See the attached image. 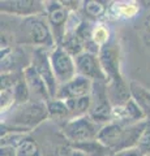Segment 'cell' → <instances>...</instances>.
I'll return each mask as SVG.
<instances>
[{
    "mask_svg": "<svg viewBox=\"0 0 150 156\" xmlns=\"http://www.w3.org/2000/svg\"><path fill=\"white\" fill-rule=\"evenodd\" d=\"M137 12H138V8L132 3H125V4H122V5L119 7V13L124 17H128V18L136 16Z\"/></svg>",
    "mask_w": 150,
    "mask_h": 156,
    "instance_id": "25",
    "label": "cell"
},
{
    "mask_svg": "<svg viewBox=\"0 0 150 156\" xmlns=\"http://www.w3.org/2000/svg\"><path fill=\"white\" fill-rule=\"evenodd\" d=\"M13 94H14V100H16V105H24V104L29 103V100H30L31 92L27 87V83H26L25 78H24V74L21 77V80L13 87Z\"/></svg>",
    "mask_w": 150,
    "mask_h": 156,
    "instance_id": "20",
    "label": "cell"
},
{
    "mask_svg": "<svg viewBox=\"0 0 150 156\" xmlns=\"http://www.w3.org/2000/svg\"><path fill=\"white\" fill-rule=\"evenodd\" d=\"M91 105L89 111L90 119L97 124L103 126L112 121V104L108 98L107 83L106 82H94L91 90Z\"/></svg>",
    "mask_w": 150,
    "mask_h": 156,
    "instance_id": "4",
    "label": "cell"
},
{
    "mask_svg": "<svg viewBox=\"0 0 150 156\" xmlns=\"http://www.w3.org/2000/svg\"><path fill=\"white\" fill-rule=\"evenodd\" d=\"M61 3L64 4V7L68 9L71 13L76 12L77 9H79V5H80V3H79V2H61Z\"/></svg>",
    "mask_w": 150,
    "mask_h": 156,
    "instance_id": "28",
    "label": "cell"
},
{
    "mask_svg": "<svg viewBox=\"0 0 150 156\" xmlns=\"http://www.w3.org/2000/svg\"><path fill=\"white\" fill-rule=\"evenodd\" d=\"M46 4V18L54 34L55 42L59 44L63 37L67 33V23L71 16V12L64 7L61 2H47Z\"/></svg>",
    "mask_w": 150,
    "mask_h": 156,
    "instance_id": "6",
    "label": "cell"
},
{
    "mask_svg": "<svg viewBox=\"0 0 150 156\" xmlns=\"http://www.w3.org/2000/svg\"><path fill=\"white\" fill-rule=\"evenodd\" d=\"M124 128H125V125L111 121V122L106 124L101 128V131H99L98 136H97V139H98L99 142H102L104 146H107V147L114 152L115 147L119 143L120 136L123 134Z\"/></svg>",
    "mask_w": 150,
    "mask_h": 156,
    "instance_id": "13",
    "label": "cell"
},
{
    "mask_svg": "<svg viewBox=\"0 0 150 156\" xmlns=\"http://www.w3.org/2000/svg\"><path fill=\"white\" fill-rule=\"evenodd\" d=\"M108 38H110V31L108 29L103 26V25H98L94 27L93 30V42L95 43L99 48H102L108 43Z\"/></svg>",
    "mask_w": 150,
    "mask_h": 156,
    "instance_id": "22",
    "label": "cell"
},
{
    "mask_svg": "<svg viewBox=\"0 0 150 156\" xmlns=\"http://www.w3.org/2000/svg\"><path fill=\"white\" fill-rule=\"evenodd\" d=\"M101 65L107 77V82L122 80L120 74V58H119V47L112 43H107L101 48L98 53Z\"/></svg>",
    "mask_w": 150,
    "mask_h": 156,
    "instance_id": "10",
    "label": "cell"
},
{
    "mask_svg": "<svg viewBox=\"0 0 150 156\" xmlns=\"http://www.w3.org/2000/svg\"><path fill=\"white\" fill-rule=\"evenodd\" d=\"M47 104V111H48V117L55 120H69L71 119V112L69 108L67 105L65 100L61 99H50L48 101H46Z\"/></svg>",
    "mask_w": 150,
    "mask_h": 156,
    "instance_id": "18",
    "label": "cell"
},
{
    "mask_svg": "<svg viewBox=\"0 0 150 156\" xmlns=\"http://www.w3.org/2000/svg\"><path fill=\"white\" fill-rule=\"evenodd\" d=\"M50 62L59 85H64L77 76L75 57H72L60 46H55L50 52Z\"/></svg>",
    "mask_w": 150,
    "mask_h": 156,
    "instance_id": "5",
    "label": "cell"
},
{
    "mask_svg": "<svg viewBox=\"0 0 150 156\" xmlns=\"http://www.w3.org/2000/svg\"><path fill=\"white\" fill-rule=\"evenodd\" d=\"M17 156H41V148L31 138H25L17 146Z\"/></svg>",
    "mask_w": 150,
    "mask_h": 156,
    "instance_id": "21",
    "label": "cell"
},
{
    "mask_svg": "<svg viewBox=\"0 0 150 156\" xmlns=\"http://www.w3.org/2000/svg\"><path fill=\"white\" fill-rule=\"evenodd\" d=\"M75 62L77 68V74L89 78L93 82H106L107 83V77L102 69L98 55L84 51L81 55L75 57Z\"/></svg>",
    "mask_w": 150,
    "mask_h": 156,
    "instance_id": "7",
    "label": "cell"
},
{
    "mask_svg": "<svg viewBox=\"0 0 150 156\" xmlns=\"http://www.w3.org/2000/svg\"><path fill=\"white\" fill-rule=\"evenodd\" d=\"M0 98H2V113H5L7 111L12 108V105H16V100H14L13 90L9 89H2L0 92Z\"/></svg>",
    "mask_w": 150,
    "mask_h": 156,
    "instance_id": "24",
    "label": "cell"
},
{
    "mask_svg": "<svg viewBox=\"0 0 150 156\" xmlns=\"http://www.w3.org/2000/svg\"><path fill=\"white\" fill-rule=\"evenodd\" d=\"M0 156H17V148L11 144H2Z\"/></svg>",
    "mask_w": 150,
    "mask_h": 156,
    "instance_id": "26",
    "label": "cell"
},
{
    "mask_svg": "<svg viewBox=\"0 0 150 156\" xmlns=\"http://www.w3.org/2000/svg\"><path fill=\"white\" fill-rule=\"evenodd\" d=\"M46 119H48L46 101H29L24 105H17L11 117V129L13 128V131H30Z\"/></svg>",
    "mask_w": 150,
    "mask_h": 156,
    "instance_id": "2",
    "label": "cell"
},
{
    "mask_svg": "<svg viewBox=\"0 0 150 156\" xmlns=\"http://www.w3.org/2000/svg\"><path fill=\"white\" fill-rule=\"evenodd\" d=\"M57 46H60L63 50L67 51L72 57H77L85 51V46L81 42V39L77 37L75 30H68L65 33V35L63 37L60 43Z\"/></svg>",
    "mask_w": 150,
    "mask_h": 156,
    "instance_id": "16",
    "label": "cell"
},
{
    "mask_svg": "<svg viewBox=\"0 0 150 156\" xmlns=\"http://www.w3.org/2000/svg\"><path fill=\"white\" fill-rule=\"evenodd\" d=\"M81 7L82 11H84V14L90 20H99L107 12L106 3L99 2V0H88V2L82 3Z\"/></svg>",
    "mask_w": 150,
    "mask_h": 156,
    "instance_id": "19",
    "label": "cell"
},
{
    "mask_svg": "<svg viewBox=\"0 0 150 156\" xmlns=\"http://www.w3.org/2000/svg\"><path fill=\"white\" fill-rule=\"evenodd\" d=\"M137 148L141 151V152L146 156L150 155V120H146V124H145V129L142 131L141 136H140Z\"/></svg>",
    "mask_w": 150,
    "mask_h": 156,
    "instance_id": "23",
    "label": "cell"
},
{
    "mask_svg": "<svg viewBox=\"0 0 150 156\" xmlns=\"http://www.w3.org/2000/svg\"><path fill=\"white\" fill-rule=\"evenodd\" d=\"M129 90L132 99L136 101L140 109L144 112L146 120H150V90H148L146 87H144L136 81L129 82Z\"/></svg>",
    "mask_w": 150,
    "mask_h": 156,
    "instance_id": "14",
    "label": "cell"
},
{
    "mask_svg": "<svg viewBox=\"0 0 150 156\" xmlns=\"http://www.w3.org/2000/svg\"><path fill=\"white\" fill-rule=\"evenodd\" d=\"M71 146L76 150L82 151L86 156H112L114 155L112 151L107 146H104L102 142H99L98 139L86 140V142L75 143Z\"/></svg>",
    "mask_w": 150,
    "mask_h": 156,
    "instance_id": "15",
    "label": "cell"
},
{
    "mask_svg": "<svg viewBox=\"0 0 150 156\" xmlns=\"http://www.w3.org/2000/svg\"><path fill=\"white\" fill-rule=\"evenodd\" d=\"M115 155H116V156H145L137 147L129 148V150H124V151H122V152L115 154Z\"/></svg>",
    "mask_w": 150,
    "mask_h": 156,
    "instance_id": "27",
    "label": "cell"
},
{
    "mask_svg": "<svg viewBox=\"0 0 150 156\" xmlns=\"http://www.w3.org/2000/svg\"><path fill=\"white\" fill-rule=\"evenodd\" d=\"M0 11L4 14H13L26 18L42 14L46 11V4L35 0H2Z\"/></svg>",
    "mask_w": 150,
    "mask_h": 156,
    "instance_id": "9",
    "label": "cell"
},
{
    "mask_svg": "<svg viewBox=\"0 0 150 156\" xmlns=\"http://www.w3.org/2000/svg\"><path fill=\"white\" fill-rule=\"evenodd\" d=\"M145 31H146L148 38L150 39V14L146 17V20H145Z\"/></svg>",
    "mask_w": 150,
    "mask_h": 156,
    "instance_id": "29",
    "label": "cell"
},
{
    "mask_svg": "<svg viewBox=\"0 0 150 156\" xmlns=\"http://www.w3.org/2000/svg\"><path fill=\"white\" fill-rule=\"evenodd\" d=\"M65 103L69 108L71 119H73V117L86 116V115H89V111H90L91 96L88 95V96L77 98V99H68V100H65Z\"/></svg>",
    "mask_w": 150,
    "mask_h": 156,
    "instance_id": "17",
    "label": "cell"
},
{
    "mask_svg": "<svg viewBox=\"0 0 150 156\" xmlns=\"http://www.w3.org/2000/svg\"><path fill=\"white\" fill-rule=\"evenodd\" d=\"M93 83L94 82L90 81L89 78L77 74L75 78H72L69 82L59 86L56 99L68 100V99H77V98L88 96L91 94Z\"/></svg>",
    "mask_w": 150,
    "mask_h": 156,
    "instance_id": "11",
    "label": "cell"
},
{
    "mask_svg": "<svg viewBox=\"0 0 150 156\" xmlns=\"http://www.w3.org/2000/svg\"><path fill=\"white\" fill-rule=\"evenodd\" d=\"M24 78H25L27 87L30 90L31 95H35L39 98L41 101H48L51 99L50 92H48V89L43 81V78L41 77V74L38 73V70L35 69V66L30 64L27 65L22 72Z\"/></svg>",
    "mask_w": 150,
    "mask_h": 156,
    "instance_id": "12",
    "label": "cell"
},
{
    "mask_svg": "<svg viewBox=\"0 0 150 156\" xmlns=\"http://www.w3.org/2000/svg\"><path fill=\"white\" fill-rule=\"evenodd\" d=\"M146 156H150V155H146Z\"/></svg>",
    "mask_w": 150,
    "mask_h": 156,
    "instance_id": "32",
    "label": "cell"
},
{
    "mask_svg": "<svg viewBox=\"0 0 150 156\" xmlns=\"http://www.w3.org/2000/svg\"><path fill=\"white\" fill-rule=\"evenodd\" d=\"M17 42L38 48L54 47L56 43L47 18H43L42 14L24 18L17 30Z\"/></svg>",
    "mask_w": 150,
    "mask_h": 156,
    "instance_id": "1",
    "label": "cell"
},
{
    "mask_svg": "<svg viewBox=\"0 0 150 156\" xmlns=\"http://www.w3.org/2000/svg\"><path fill=\"white\" fill-rule=\"evenodd\" d=\"M112 156H116V155H115V154H114V155H112Z\"/></svg>",
    "mask_w": 150,
    "mask_h": 156,
    "instance_id": "31",
    "label": "cell"
},
{
    "mask_svg": "<svg viewBox=\"0 0 150 156\" xmlns=\"http://www.w3.org/2000/svg\"><path fill=\"white\" fill-rule=\"evenodd\" d=\"M31 64L35 66V69L43 78V81H45V83L48 89V92H50L51 99H55L60 85H59V82H57L56 77L54 74V70H52V68H51L50 55L46 52L45 48H37L34 51Z\"/></svg>",
    "mask_w": 150,
    "mask_h": 156,
    "instance_id": "8",
    "label": "cell"
},
{
    "mask_svg": "<svg viewBox=\"0 0 150 156\" xmlns=\"http://www.w3.org/2000/svg\"><path fill=\"white\" fill-rule=\"evenodd\" d=\"M71 156H86L82 151H80V150H76V148H73L72 147V152H71Z\"/></svg>",
    "mask_w": 150,
    "mask_h": 156,
    "instance_id": "30",
    "label": "cell"
},
{
    "mask_svg": "<svg viewBox=\"0 0 150 156\" xmlns=\"http://www.w3.org/2000/svg\"><path fill=\"white\" fill-rule=\"evenodd\" d=\"M101 128L102 126L91 120L89 115H86L67 120L65 124L63 125V134L65 135L71 144H75L97 139Z\"/></svg>",
    "mask_w": 150,
    "mask_h": 156,
    "instance_id": "3",
    "label": "cell"
}]
</instances>
